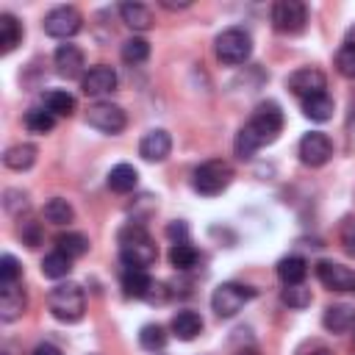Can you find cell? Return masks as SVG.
<instances>
[{"mask_svg": "<svg viewBox=\"0 0 355 355\" xmlns=\"http://www.w3.org/2000/svg\"><path fill=\"white\" fill-rule=\"evenodd\" d=\"M280 130H283V111H280V105L272 103V100L261 103L252 111L250 122L236 136V155L241 161L252 158L263 144H272L280 136Z\"/></svg>", "mask_w": 355, "mask_h": 355, "instance_id": "obj_1", "label": "cell"}, {"mask_svg": "<svg viewBox=\"0 0 355 355\" xmlns=\"http://www.w3.org/2000/svg\"><path fill=\"white\" fill-rule=\"evenodd\" d=\"M119 258L125 269H147L155 263L158 247L141 225H128L125 230H119Z\"/></svg>", "mask_w": 355, "mask_h": 355, "instance_id": "obj_2", "label": "cell"}, {"mask_svg": "<svg viewBox=\"0 0 355 355\" xmlns=\"http://www.w3.org/2000/svg\"><path fill=\"white\" fill-rule=\"evenodd\" d=\"M47 308L58 322H78L86 311V294L78 283H61L47 294Z\"/></svg>", "mask_w": 355, "mask_h": 355, "instance_id": "obj_3", "label": "cell"}, {"mask_svg": "<svg viewBox=\"0 0 355 355\" xmlns=\"http://www.w3.org/2000/svg\"><path fill=\"white\" fill-rule=\"evenodd\" d=\"M233 180V166L222 158H211L205 164H200L191 175V186L194 191L205 194V197H214V194H222Z\"/></svg>", "mask_w": 355, "mask_h": 355, "instance_id": "obj_4", "label": "cell"}, {"mask_svg": "<svg viewBox=\"0 0 355 355\" xmlns=\"http://www.w3.org/2000/svg\"><path fill=\"white\" fill-rule=\"evenodd\" d=\"M255 294H258L255 288L241 286V283H219V286L214 288V294H211V308H214L216 316L230 319V316H236Z\"/></svg>", "mask_w": 355, "mask_h": 355, "instance_id": "obj_5", "label": "cell"}, {"mask_svg": "<svg viewBox=\"0 0 355 355\" xmlns=\"http://www.w3.org/2000/svg\"><path fill=\"white\" fill-rule=\"evenodd\" d=\"M252 53V39L244 28H227L216 36V58L227 67L244 64Z\"/></svg>", "mask_w": 355, "mask_h": 355, "instance_id": "obj_6", "label": "cell"}, {"mask_svg": "<svg viewBox=\"0 0 355 355\" xmlns=\"http://www.w3.org/2000/svg\"><path fill=\"white\" fill-rule=\"evenodd\" d=\"M42 25H44V33L47 36L69 39V36H75L80 31L83 17H80V11L75 6H55L53 11H47V17H44Z\"/></svg>", "mask_w": 355, "mask_h": 355, "instance_id": "obj_7", "label": "cell"}, {"mask_svg": "<svg viewBox=\"0 0 355 355\" xmlns=\"http://www.w3.org/2000/svg\"><path fill=\"white\" fill-rule=\"evenodd\" d=\"M308 22V11L300 0H277L272 6V25L280 33H300L305 31Z\"/></svg>", "mask_w": 355, "mask_h": 355, "instance_id": "obj_8", "label": "cell"}, {"mask_svg": "<svg viewBox=\"0 0 355 355\" xmlns=\"http://www.w3.org/2000/svg\"><path fill=\"white\" fill-rule=\"evenodd\" d=\"M86 122L92 125V128H97V130H103V133H119L122 128H125V111L119 108V105H114V103H94V105H89V114H86Z\"/></svg>", "mask_w": 355, "mask_h": 355, "instance_id": "obj_9", "label": "cell"}, {"mask_svg": "<svg viewBox=\"0 0 355 355\" xmlns=\"http://www.w3.org/2000/svg\"><path fill=\"white\" fill-rule=\"evenodd\" d=\"M330 155H333V144L324 133L311 130L300 139V161L305 166H322V164L330 161Z\"/></svg>", "mask_w": 355, "mask_h": 355, "instance_id": "obj_10", "label": "cell"}, {"mask_svg": "<svg viewBox=\"0 0 355 355\" xmlns=\"http://www.w3.org/2000/svg\"><path fill=\"white\" fill-rule=\"evenodd\" d=\"M286 86L291 89V94H297V97L308 100V97L324 94V86H327V80H324V75H322L319 69H313V67H305V69H297V72H291V75H288V80H286Z\"/></svg>", "mask_w": 355, "mask_h": 355, "instance_id": "obj_11", "label": "cell"}, {"mask_svg": "<svg viewBox=\"0 0 355 355\" xmlns=\"http://www.w3.org/2000/svg\"><path fill=\"white\" fill-rule=\"evenodd\" d=\"M316 277L333 288V291H355V272L341 266V263H333V261H319L316 263Z\"/></svg>", "mask_w": 355, "mask_h": 355, "instance_id": "obj_12", "label": "cell"}, {"mask_svg": "<svg viewBox=\"0 0 355 355\" xmlns=\"http://www.w3.org/2000/svg\"><path fill=\"white\" fill-rule=\"evenodd\" d=\"M80 89H83V94H89V97L108 94V92L116 89V72H114L111 67H105V64H97V67H92V69L80 78Z\"/></svg>", "mask_w": 355, "mask_h": 355, "instance_id": "obj_13", "label": "cell"}, {"mask_svg": "<svg viewBox=\"0 0 355 355\" xmlns=\"http://www.w3.org/2000/svg\"><path fill=\"white\" fill-rule=\"evenodd\" d=\"M25 305H28V297H25V288L19 283L0 286V319L3 322L19 319L25 313Z\"/></svg>", "mask_w": 355, "mask_h": 355, "instance_id": "obj_14", "label": "cell"}, {"mask_svg": "<svg viewBox=\"0 0 355 355\" xmlns=\"http://www.w3.org/2000/svg\"><path fill=\"white\" fill-rule=\"evenodd\" d=\"M53 64H55V72L61 78H67V80L83 78V53L75 44H61L55 50V55H53Z\"/></svg>", "mask_w": 355, "mask_h": 355, "instance_id": "obj_15", "label": "cell"}, {"mask_svg": "<svg viewBox=\"0 0 355 355\" xmlns=\"http://www.w3.org/2000/svg\"><path fill=\"white\" fill-rule=\"evenodd\" d=\"M169 150H172V139H169V133L166 130H150L141 141H139V155L144 158V161H164L166 155H169Z\"/></svg>", "mask_w": 355, "mask_h": 355, "instance_id": "obj_16", "label": "cell"}, {"mask_svg": "<svg viewBox=\"0 0 355 355\" xmlns=\"http://www.w3.org/2000/svg\"><path fill=\"white\" fill-rule=\"evenodd\" d=\"M122 288L128 297H136V300H144L153 294L155 283L153 277L147 275V269H125L122 272Z\"/></svg>", "mask_w": 355, "mask_h": 355, "instance_id": "obj_17", "label": "cell"}, {"mask_svg": "<svg viewBox=\"0 0 355 355\" xmlns=\"http://www.w3.org/2000/svg\"><path fill=\"white\" fill-rule=\"evenodd\" d=\"M305 275H308L305 258H300V255H286V258H280V263H277V277H280L286 286H300V283L305 280Z\"/></svg>", "mask_w": 355, "mask_h": 355, "instance_id": "obj_18", "label": "cell"}, {"mask_svg": "<svg viewBox=\"0 0 355 355\" xmlns=\"http://www.w3.org/2000/svg\"><path fill=\"white\" fill-rule=\"evenodd\" d=\"M119 17L133 31H147L153 25V11L147 6H141V3H122L119 6Z\"/></svg>", "mask_w": 355, "mask_h": 355, "instance_id": "obj_19", "label": "cell"}, {"mask_svg": "<svg viewBox=\"0 0 355 355\" xmlns=\"http://www.w3.org/2000/svg\"><path fill=\"white\" fill-rule=\"evenodd\" d=\"M136 183H139V172H136L130 164H116V166L108 172V189L116 191V194L133 191Z\"/></svg>", "mask_w": 355, "mask_h": 355, "instance_id": "obj_20", "label": "cell"}, {"mask_svg": "<svg viewBox=\"0 0 355 355\" xmlns=\"http://www.w3.org/2000/svg\"><path fill=\"white\" fill-rule=\"evenodd\" d=\"M200 330H202L200 313H194V311H178V313L172 316V333H175L180 341H191Z\"/></svg>", "mask_w": 355, "mask_h": 355, "instance_id": "obj_21", "label": "cell"}, {"mask_svg": "<svg viewBox=\"0 0 355 355\" xmlns=\"http://www.w3.org/2000/svg\"><path fill=\"white\" fill-rule=\"evenodd\" d=\"M22 42V25L14 14H0V53L8 55Z\"/></svg>", "mask_w": 355, "mask_h": 355, "instance_id": "obj_22", "label": "cell"}, {"mask_svg": "<svg viewBox=\"0 0 355 355\" xmlns=\"http://www.w3.org/2000/svg\"><path fill=\"white\" fill-rule=\"evenodd\" d=\"M33 161H36V147L33 144H14L3 153V164L8 169H17V172L33 166Z\"/></svg>", "mask_w": 355, "mask_h": 355, "instance_id": "obj_23", "label": "cell"}, {"mask_svg": "<svg viewBox=\"0 0 355 355\" xmlns=\"http://www.w3.org/2000/svg\"><path fill=\"white\" fill-rule=\"evenodd\" d=\"M324 327L327 330H333V333H344V330H349L352 327V322H355V311H352V305H330L327 311H324Z\"/></svg>", "mask_w": 355, "mask_h": 355, "instance_id": "obj_24", "label": "cell"}, {"mask_svg": "<svg viewBox=\"0 0 355 355\" xmlns=\"http://www.w3.org/2000/svg\"><path fill=\"white\" fill-rule=\"evenodd\" d=\"M44 108L53 114V116H69L75 111V97L67 92V89H50L44 94Z\"/></svg>", "mask_w": 355, "mask_h": 355, "instance_id": "obj_25", "label": "cell"}, {"mask_svg": "<svg viewBox=\"0 0 355 355\" xmlns=\"http://www.w3.org/2000/svg\"><path fill=\"white\" fill-rule=\"evenodd\" d=\"M69 272H72V258H69V255H64L61 250L44 255V261H42V275H44V277L58 280V277H67Z\"/></svg>", "mask_w": 355, "mask_h": 355, "instance_id": "obj_26", "label": "cell"}, {"mask_svg": "<svg viewBox=\"0 0 355 355\" xmlns=\"http://www.w3.org/2000/svg\"><path fill=\"white\" fill-rule=\"evenodd\" d=\"M302 114L313 122H327L333 116V100L327 94H316V97H308L302 100Z\"/></svg>", "mask_w": 355, "mask_h": 355, "instance_id": "obj_27", "label": "cell"}, {"mask_svg": "<svg viewBox=\"0 0 355 355\" xmlns=\"http://www.w3.org/2000/svg\"><path fill=\"white\" fill-rule=\"evenodd\" d=\"M42 214H44V219L53 222V225H67V222H72V216H75L72 205H69L67 200H61V197L47 200L44 208H42Z\"/></svg>", "mask_w": 355, "mask_h": 355, "instance_id": "obj_28", "label": "cell"}, {"mask_svg": "<svg viewBox=\"0 0 355 355\" xmlns=\"http://www.w3.org/2000/svg\"><path fill=\"white\" fill-rule=\"evenodd\" d=\"M55 244H58V250H61L64 255H69V258H80V255H86V250H89V239H86L83 233H61V236L55 239Z\"/></svg>", "mask_w": 355, "mask_h": 355, "instance_id": "obj_29", "label": "cell"}, {"mask_svg": "<svg viewBox=\"0 0 355 355\" xmlns=\"http://www.w3.org/2000/svg\"><path fill=\"white\" fill-rule=\"evenodd\" d=\"M53 125H55V116L47 108H31V111H25V128L31 133H50Z\"/></svg>", "mask_w": 355, "mask_h": 355, "instance_id": "obj_30", "label": "cell"}, {"mask_svg": "<svg viewBox=\"0 0 355 355\" xmlns=\"http://www.w3.org/2000/svg\"><path fill=\"white\" fill-rule=\"evenodd\" d=\"M147 55H150L147 39L133 36V39H125V42H122V61H128V64H141V61H147Z\"/></svg>", "mask_w": 355, "mask_h": 355, "instance_id": "obj_31", "label": "cell"}, {"mask_svg": "<svg viewBox=\"0 0 355 355\" xmlns=\"http://www.w3.org/2000/svg\"><path fill=\"white\" fill-rule=\"evenodd\" d=\"M197 250L189 244V241H180V244H172V250H169V263L175 266V269H191L194 263H197Z\"/></svg>", "mask_w": 355, "mask_h": 355, "instance_id": "obj_32", "label": "cell"}, {"mask_svg": "<svg viewBox=\"0 0 355 355\" xmlns=\"http://www.w3.org/2000/svg\"><path fill=\"white\" fill-rule=\"evenodd\" d=\"M139 341L144 349H161L166 344V333L161 324H144L141 333H139Z\"/></svg>", "mask_w": 355, "mask_h": 355, "instance_id": "obj_33", "label": "cell"}, {"mask_svg": "<svg viewBox=\"0 0 355 355\" xmlns=\"http://www.w3.org/2000/svg\"><path fill=\"white\" fill-rule=\"evenodd\" d=\"M336 69H338L344 78L355 80V47H352V44H344V47L336 53Z\"/></svg>", "mask_w": 355, "mask_h": 355, "instance_id": "obj_34", "label": "cell"}, {"mask_svg": "<svg viewBox=\"0 0 355 355\" xmlns=\"http://www.w3.org/2000/svg\"><path fill=\"white\" fill-rule=\"evenodd\" d=\"M283 302L288 308H305L311 302V288H305L302 283L300 286H286L283 288Z\"/></svg>", "mask_w": 355, "mask_h": 355, "instance_id": "obj_35", "label": "cell"}, {"mask_svg": "<svg viewBox=\"0 0 355 355\" xmlns=\"http://www.w3.org/2000/svg\"><path fill=\"white\" fill-rule=\"evenodd\" d=\"M17 280H19V261L6 252V255L0 258V286L17 283Z\"/></svg>", "mask_w": 355, "mask_h": 355, "instance_id": "obj_36", "label": "cell"}, {"mask_svg": "<svg viewBox=\"0 0 355 355\" xmlns=\"http://www.w3.org/2000/svg\"><path fill=\"white\" fill-rule=\"evenodd\" d=\"M338 236H341V244H344V250H347L349 255H355V216H347V219L341 222V230H338Z\"/></svg>", "mask_w": 355, "mask_h": 355, "instance_id": "obj_37", "label": "cell"}, {"mask_svg": "<svg viewBox=\"0 0 355 355\" xmlns=\"http://www.w3.org/2000/svg\"><path fill=\"white\" fill-rule=\"evenodd\" d=\"M19 236H22V241H25L28 247H36V244H42V230H39V222H22V227H19Z\"/></svg>", "mask_w": 355, "mask_h": 355, "instance_id": "obj_38", "label": "cell"}, {"mask_svg": "<svg viewBox=\"0 0 355 355\" xmlns=\"http://www.w3.org/2000/svg\"><path fill=\"white\" fill-rule=\"evenodd\" d=\"M186 233H189V227H186L183 222H172V225L166 227V236L172 239V244H180V241H186Z\"/></svg>", "mask_w": 355, "mask_h": 355, "instance_id": "obj_39", "label": "cell"}, {"mask_svg": "<svg viewBox=\"0 0 355 355\" xmlns=\"http://www.w3.org/2000/svg\"><path fill=\"white\" fill-rule=\"evenodd\" d=\"M33 355H61V349L55 344H50V341H42V344H36Z\"/></svg>", "mask_w": 355, "mask_h": 355, "instance_id": "obj_40", "label": "cell"}, {"mask_svg": "<svg viewBox=\"0 0 355 355\" xmlns=\"http://www.w3.org/2000/svg\"><path fill=\"white\" fill-rule=\"evenodd\" d=\"M161 6H164V8H186V6H189V0H183V3H172V0H161Z\"/></svg>", "mask_w": 355, "mask_h": 355, "instance_id": "obj_41", "label": "cell"}, {"mask_svg": "<svg viewBox=\"0 0 355 355\" xmlns=\"http://www.w3.org/2000/svg\"><path fill=\"white\" fill-rule=\"evenodd\" d=\"M305 355H333L327 347H316V349H311V352H305Z\"/></svg>", "mask_w": 355, "mask_h": 355, "instance_id": "obj_42", "label": "cell"}, {"mask_svg": "<svg viewBox=\"0 0 355 355\" xmlns=\"http://www.w3.org/2000/svg\"><path fill=\"white\" fill-rule=\"evenodd\" d=\"M349 330H352V338H355V322H352V327H349Z\"/></svg>", "mask_w": 355, "mask_h": 355, "instance_id": "obj_43", "label": "cell"}]
</instances>
